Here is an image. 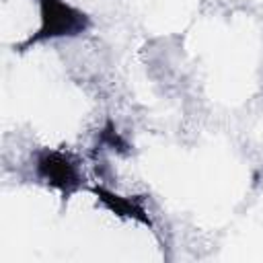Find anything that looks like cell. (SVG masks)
Here are the masks:
<instances>
[{"mask_svg": "<svg viewBox=\"0 0 263 263\" xmlns=\"http://www.w3.org/2000/svg\"><path fill=\"white\" fill-rule=\"evenodd\" d=\"M41 18L43 29L37 37H55V35H74L86 27V16L62 0H41Z\"/></svg>", "mask_w": 263, "mask_h": 263, "instance_id": "obj_1", "label": "cell"}, {"mask_svg": "<svg viewBox=\"0 0 263 263\" xmlns=\"http://www.w3.org/2000/svg\"><path fill=\"white\" fill-rule=\"evenodd\" d=\"M39 173L47 181H51L53 185H58L62 189L74 187L76 185V179H78L74 164L68 158H64L62 154H55V152L43 154L39 158Z\"/></svg>", "mask_w": 263, "mask_h": 263, "instance_id": "obj_2", "label": "cell"}]
</instances>
